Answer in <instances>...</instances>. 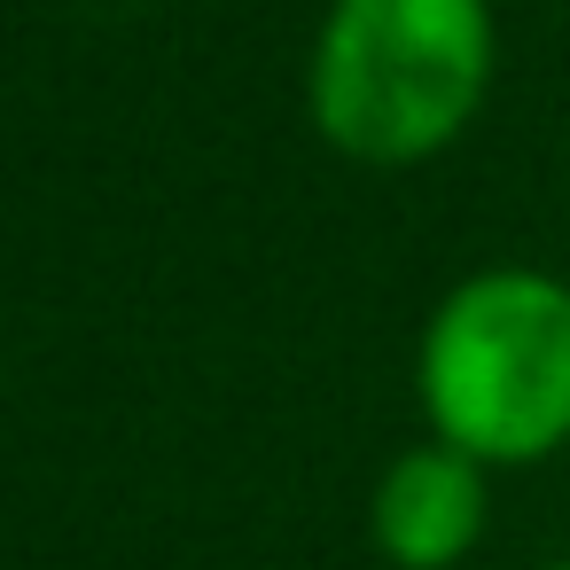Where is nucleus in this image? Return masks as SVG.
Returning a JSON list of instances; mask_svg holds the SVG:
<instances>
[{
  "instance_id": "nucleus-2",
  "label": "nucleus",
  "mask_w": 570,
  "mask_h": 570,
  "mask_svg": "<svg viewBox=\"0 0 570 570\" xmlns=\"http://www.w3.org/2000/svg\"><path fill=\"white\" fill-rule=\"evenodd\" d=\"M414 391L430 438L484 469L547 461L570 438V282L539 266H484L422 328Z\"/></svg>"
},
{
  "instance_id": "nucleus-3",
  "label": "nucleus",
  "mask_w": 570,
  "mask_h": 570,
  "mask_svg": "<svg viewBox=\"0 0 570 570\" xmlns=\"http://www.w3.org/2000/svg\"><path fill=\"white\" fill-rule=\"evenodd\" d=\"M367 523H375V547L399 570H453V562H469V547L492 523L484 461L461 453V445H445V438L406 445L383 469V484L367 500Z\"/></svg>"
},
{
  "instance_id": "nucleus-1",
  "label": "nucleus",
  "mask_w": 570,
  "mask_h": 570,
  "mask_svg": "<svg viewBox=\"0 0 570 570\" xmlns=\"http://www.w3.org/2000/svg\"><path fill=\"white\" fill-rule=\"evenodd\" d=\"M492 87V9L484 0H336L305 102L336 157L422 165L469 134Z\"/></svg>"
},
{
  "instance_id": "nucleus-4",
  "label": "nucleus",
  "mask_w": 570,
  "mask_h": 570,
  "mask_svg": "<svg viewBox=\"0 0 570 570\" xmlns=\"http://www.w3.org/2000/svg\"><path fill=\"white\" fill-rule=\"evenodd\" d=\"M554 570H570V554H562V562H554Z\"/></svg>"
}]
</instances>
